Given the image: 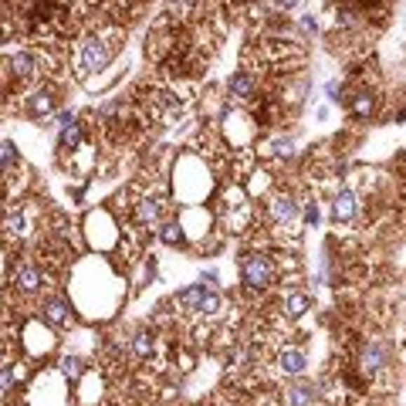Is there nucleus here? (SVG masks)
Returning <instances> with one entry per match:
<instances>
[{
    "mask_svg": "<svg viewBox=\"0 0 406 406\" xmlns=\"http://www.w3.org/2000/svg\"><path fill=\"white\" fill-rule=\"evenodd\" d=\"M119 51V31L112 34H92V38L81 41V48H78V78H88V75H98V72H105L112 58H116Z\"/></svg>",
    "mask_w": 406,
    "mask_h": 406,
    "instance_id": "f257e3e1",
    "label": "nucleus"
},
{
    "mask_svg": "<svg viewBox=\"0 0 406 406\" xmlns=\"http://www.w3.org/2000/svg\"><path fill=\"white\" fill-rule=\"evenodd\" d=\"M241 278H244V285L251 291H264L274 285L278 268H274V261H271L268 254H248L241 261Z\"/></svg>",
    "mask_w": 406,
    "mask_h": 406,
    "instance_id": "f03ea898",
    "label": "nucleus"
},
{
    "mask_svg": "<svg viewBox=\"0 0 406 406\" xmlns=\"http://www.w3.org/2000/svg\"><path fill=\"white\" fill-rule=\"evenodd\" d=\"M135 210V224L139 227H156L163 220V210H166V200L163 196H139L133 203Z\"/></svg>",
    "mask_w": 406,
    "mask_h": 406,
    "instance_id": "7ed1b4c3",
    "label": "nucleus"
},
{
    "mask_svg": "<svg viewBox=\"0 0 406 406\" xmlns=\"http://www.w3.org/2000/svg\"><path fill=\"white\" fill-rule=\"evenodd\" d=\"M14 285H18V291H24V295L41 291L44 288V271H41V264H34V261H20L18 268H14Z\"/></svg>",
    "mask_w": 406,
    "mask_h": 406,
    "instance_id": "20e7f679",
    "label": "nucleus"
},
{
    "mask_svg": "<svg viewBox=\"0 0 406 406\" xmlns=\"http://www.w3.org/2000/svg\"><path fill=\"white\" fill-rule=\"evenodd\" d=\"M227 92H231L234 102H251L257 95V78H254L251 68H241V72H234L231 81H227Z\"/></svg>",
    "mask_w": 406,
    "mask_h": 406,
    "instance_id": "39448f33",
    "label": "nucleus"
},
{
    "mask_svg": "<svg viewBox=\"0 0 406 406\" xmlns=\"http://www.w3.org/2000/svg\"><path fill=\"white\" fill-rule=\"evenodd\" d=\"M389 359V349L383 342H366L363 346V356H359V369L366 372V376H376V372H383Z\"/></svg>",
    "mask_w": 406,
    "mask_h": 406,
    "instance_id": "423d86ee",
    "label": "nucleus"
},
{
    "mask_svg": "<svg viewBox=\"0 0 406 406\" xmlns=\"http://www.w3.org/2000/svg\"><path fill=\"white\" fill-rule=\"evenodd\" d=\"M41 318L55 329H65V325H72V309L65 298H48V302H41Z\"/></svg>",
    "mask_w": 406,
    "mask_h": 406,
    "instance_id": "0eeeda50",
    "label": "nucleus"
},
{
    "mask_svg": "<svg viewBox=\"0 0 406 406\" xmlns=\"http://www.w3.org/2000/svg\"><path fill=\"white\" fill-rule=\"evenodd\" d=\"M278 372H285V376H302L305 369H309V356L302 352V349H291L285 346L281 352H278Z\"/></svg>",
    "mask_w": 406,
    "mask_h": 406,
    "instance_id": "6e6552de",
    "label": "nucleus"
},
{
    "mask_svg": "<svg viewBox=\"0 0 406 406\" xmlns=\"http://www.w3.org/2000/svg\"><path fill=\"white\" fill-rule=\"evenodd\" d=\"M268 217L274 220V224H291V220L298 217V203H295V196L274 194L268 200Z\"/></svg>",
    "mask_w": 406,
    "mask_h": 406,
    "instance_id": "1a4fd4ad",
    "label": "nucleus"
},
{
    "mask_svg": "<svg viewBox=\"0 0 406 406\" xmlns=\"http://www.w3.org/2000/svg\"><path fill=\"white\" fill-rule=\"evenodd\" d=\"M318 403V386L311 383H295L281 393V406H315Z\"/></svg>",
    "mask_w": 406,
    "mask_h": 406,
    "instance_id": "9d476101",
    "label": "nucleus"
},
{
    "mask_svg": "<svg viewBox=\"0 0 406 406\" xmlns=\"http://www.w3.org/2000/svg\"><path fill=\"white\" fill-rule=\"evenodd\" d=\"M7 65H11V72H14L18 78L41 75V55L38 51H18V55L7 58Z\"/></svg>",
    "mask_w": 406,
    "mask_h": 406,
    "instance_id": "9b49d317",
    "label": "nucleus"
},
{
    "mask_svg": "<svg viewBox=\"0 0 406 406\" xmlns=\"http://www.w3.org/2000/svg\"><path fill=\"white\" fill-rule=\"evenodd\" d=\"M55 105H58V98H55V88H38V92H31L27 95V109H31V116H51L55 112Z\"/></svg>",
    "mask_w": 406,
    "mask_h": 406,
    "instance_id": "f8f14e48",
    "label": "nucleus"
},
{
    "mask_svg": "<svg viewBox=\"0 0 406 406\" xmlns=\"http://www.w3.org/2000/svg\"><path fill=\"white\" fill-rule=\"evenodd\" d=\"M349 109H352V116L356 119H369L372 116V109H376V95L372 92H366V88H359L356 95H349Z\"/></svg>",
    "mask_w": 406,
    "mask_h": 406,
    "instance_id": "ddd939ff",
    "label": "nucleus"
},
{
    "mask_svg": "<svg viewBox=\"0 0 406 406\" xmlns=\"http://www.w3.org/2000/svg\"><path fill=\"white\" fill-rule=\"evenodd\" d=\"M332 217L335 220H352L356 217V194L352 190H339L332 200Z\"/></svg>",
    "mask_w": 406,
    "mask_h": 406,
    "instance_id": "4468645a",
    "label": "nucleus"
},
{
    "mask_svg": "<svg viewBox=\"0 0 406 406\" xmlns=\"http://www.w3.org/2000/svg\"><path fill=\"white\" fill-rule=\"evenodd\" d=\"M281 309H285L288 318H302L305 311H311V295H305V291H291Z\"/></svg>",
    "mask_w": 406,
    "mask_h": 406,
    "instance_id": "2eb2a0df",
    "label": "nucleus"
},
{
    "mask_svg": "<svg viewBox=\"0 0 406 406\" xmlns=\"http://www.w3.org/2000/svg\"><path fill=\"white\" fill-rule=\"evenodd\" d=\"M85 142V129H81V122H75V126H68V129H61V139H58V149H65V153H75L78 146Z\"/></svg>",
    "mask_w": 406,
    "mask_h": 406,
    "instance_id": "dca6fc26",
    "label": "nucleus"
},
{
    "mask_svg": "<svg viewBox=\"0 0 406 406\" xmlns=\"http://www.w3.org/2000/svg\"><path fill=\"white\" fill-rule=\"evenodd\" d=\"M156 349V335L153 332H139V335H133V356L135 359H149Z\"/></svg>",
    "mask_w": 406,
    "mask_h": 406,
    "instance_id": "f3484780",
    "label": "nucleus"
},
{
    "mask_svg": "<svg viewBox=\"0 0 406 406\" xmlns=\"http://www.w3.org/2000/svg\"><path fill=\"white\" fill-rule=\"evenodd\" d=\"M7 234H14V237H24L27 234V213L20 210H14V213H7Z\"/></svg>",
    "mask_w": 406,
    "mask_h": 406,
    "instance_id": "a211bd4d",
    "label": "nucleus"
},
{
    "mask_svg": "<svg viewBox=\"0 0 406 406\" xmlns=\"http://www.w3.org/2000/svg\"><path fill=\"white\" fill-rule=\"evenodd\" d=\"M200 0H170V18H190Z\"/></svg>",
    "mask_w": 406,
    "mask_h": 406,
    "instance_id": "6ab92c4d",
    "label": "nucleus"
},
{
    "mask_svg": "<svg viewBox=\"0 0 406 406\" xmlns=\"http://www.w3.org/2000/svg\"><path fill=\"white\" fill-rule=\"evenodd\" d=\"M61 372H65V376H68V379H78V376H81V372H85V363H81V359H78V356H68V359H65V363H61Z\"/></svg>",
    "mask_w": 406,
    "mask_h": 406,
    "instance_id": "aec40b11",
    "label": "nucleus"
},
{
    "mask_svg": "<svg viewBox=\"0 0 406 406\" xmlns=\"http://www.w3.org/2000/svg\"><path fill=\"white\" fill-rule=\"evenodd\" d=\"M159 237H163V244H180L183 241V224H166Z\"/></svg>",
    "mask_w": 406,
    "mask_h": 406,
    "instance_id": "412c9836",
    "label": "nucleus"
},
{
    "mask_svg": "<svg viewBox=\"0 0 406 406\" xmlns=\"http://www.w3.org/2000/svg\"><path fill=\"white\" fill-rule=\"evenodd\" d=\"M14 149H18V146L7 139V142H4V173H11V166L18 163V153H14Z\"/></svg>",
    "mask_w": 406,
    "mask_h": 406,
    "instance_id": "4be33fe9",
    "label": "nucleus"
},
{
    "mask_svg": "<svg viewBox=\"0 0 406 406\" xmlns=\"http://www.w3.org/2000/svg\"><path fill=\"white\" fill-rule=\"evenodd\" d=\"M295 4H298V0H274V7H278V11H288V7H295Z\"/></svg>",
    "mask_w": 406,
    "mask_h": 406,
    "instance_id": "5701e85b",
    "label": "nucleus"
},
{
    "mask_svg": "<svg viewBox=\"0 0 406 406\" xmlns=\"http://www.w3.org/2000/svg\"><path fill=\"white\" fill-rule=\"evenodd\" d=\"M302 27H305V31H315L318 24H315V18H302Z\"/></svg>",
    "mask_w": 406,
    "mask_h": 406,
    "instance_id": "b1692460",
    "label": "nucleus"
},
{
    "mask_svg": "<svg viewBox=\"0 0 406 406\" xmlns=\"http://www.w3.org/2000/svg\"><path fill=\"white\" fill-rule=\"evenodd\" d=\"M400 166H406V153H400Z\"/></svg>",
    "mask_w": 406,
    "mask_h": 406,
    "instance_id": "393cba45",
    "label": "nucleus"
}]
</instances>
